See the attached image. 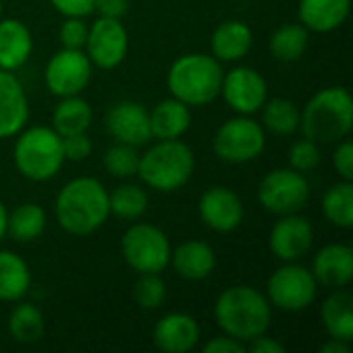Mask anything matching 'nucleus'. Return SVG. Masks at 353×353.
<instances>
[{
  "label": "nucleus",
  "instance_id": "f257e3e1",
  "mask_svg": "<svg viewBox=\"0 0 353 353\" xmlns=\"http://www.w3.org/2000/svg\"><path fill=\"white\" fill-rule=\"evenodd\" d=\"M54 215L66 234L89 236L110 217V192L97 178H72L56 194Z\"/></svg>",
  "mask_w": 353,
  "mask_h": 353
},
{
  "label": "nucleus",
  "instance_id": "f03ea898",
  "mask_svg": "<svg viewBox=\"0 0 353 353\" xmlns=\"http://www.w3.org/2000/svg\"><path fill=\"white\" fill-rule=\"evenodd\" d=\"M273 306L267 296L250 285H232L223 290L213 306V316L221 333L244 345L271 329Z\"/></svg>",
  "mask_w": 353,
  "mask_h": 353
},
{
  "label": "nucleus",
  "instance_id": "7ed1b4c3",
  "mask_svg": "<svg viewBox=\"0 0 353 353\" xmlns=\"http://www.w3.org/2000/svg\"><path fill=\"white\" fill-rule=\"evenodd\" d=\"M223 68L211 54H184L176 58L168 70L165 85L172 97L180 99L188 108H203L219 97Z\"/></svg>",
  "mask_w": 353,
  "mask_h": 353
},
{
  "label": "nucleus",
  "instance_id": "20e7f679",
  "mask_svg": "<svg viewBox=\"0 0 353 353\" xmlns=\"http://www.w3.org/2000/svg\"><path fill=\"white\" fill-rule=\"evenodd\" d=\"M353 128V101L345 87H325L316 91L300 110V130L314 143H339Z\"/></svg>",
  "mask_w": 353,
  "mask_h": 353
},
{
  "label": "nucleus",
  "instance_id": "39448f33",
  "mask_svg": "<svg viewBox=\"0 0 353 353\" xmlns=\"http://www.w3.org/2000/svg\"><path fill=\"white\" fill-rule=\"evenodd\" d=\"M194 174V153L180 141H157L139 157L137 176L157 192H176L184 188Z\"/></svg>",
  "mask_w": 353,
  "mask_h": 353
},
{
  "label": "nucleus",
  "instance_id": "423d86ee",
  "mask_svg": "<svg viewBox=\"0 0 353 353\" xmlns=\"http://www.w3.org/2000/svg\"><path fill=\"white\" fill-rule=\"evenodd\" d=\"M12 161L17 172L31 182L52 180L64 165L62 137L52 126H31L14 134Z\"/></svg>",
  "mask_w": 353,
  "mask_h": 353
},
{
  "label": "nucleus",
  "instance_id": "0eeeda50",
  "mask_svg": "<svg viewBox=\"0 0 353 353\" xmlns=\"http://www.w3.org/2000/svg\"><path fill=\"white\" fill-rule=\"evenodd\" d=\"M120 252L137 275L163 273L170 267L172 244L161 228L153 223H134L124 232Z\"/></svg>",
  "mask_w": 353,
  "mask_h": 353
},
{
  "label": "nucleus",
  "instance_id": "6e6552de",
  "mask_svg": "<svg viewBox=\"0 0 353 353\" xmlns=\"http://www.w3.org/2000/svg\"><path fill=\"white\" fill-rule=\"evenodd\" d=\"M213 153L225 163H248L263 155L267 147V132L261 122L250 116H234L225 120L213 134Z\"/></svg>",
  "mask_w": 353,
  "mask_h": 353
},
{
  "label": "nucleus",
  "instance_id": "1a4fd4ad",
  "mask_svg": "<svg viewBox=\"0 0 353 353\" xmlns=\"http://www.w3.org/2000/svg\"><path fill=\"white\" fill-rule=\"evenodd\" d=\"M267 300L271 306L283 312H302L308 310L319 296V283L312 271L304 265L283 263L275 269L267 281Z\"/></svg>",
  "mask_w": 353,
  "mask_h": 353
},
{
  "label": "nucleus",
  "instance_id": "9d476101",
  "mask_svg": "<svg viewBox=\"0 0 353 353\" xmlns=\"http://www.w3.org/2000/svg\"><path fill=\"white\" fill-rule=\"evenodd\" d=\"M259 203L267 213L277 217L300 213L310 199V184L304 174L292 168H277L269 172L259 184Z\"/></svg>",
  "mask_w": 353,
  "mask_h": 353
},
{
  "label": "nucleus",
  "instance_id": "9b49d317",
  "mask_svg": "<svg viewBox=\"0 0 353 353\" xmlns=\"http://www.w3.org/2000/svg\"><path fill=\"white\" fill-rule=\"evenodd\" d=\"M93 77V64L85 50L62 48L54 52L43 70V83L56 97L81 95Z\"/></svg>",
  "mask_w": 353,
  "mask_h": 353
},
{
  "label": "nucleus",
  "instance_id": "f8f14e48",
  "mask_svg": "<svg viewBox=\"0 0 353 353\" xmlns=\"http://www.w3.org/2000/svg\"><path fill=\"white\" fill-rule=\"evenodd\" d=\"M219 95L232 112L240 116H252L261 112V108L269 99V85L256 68L236 66L223 72Z\"/></svg>",
  "mask_w": 353,
  "mask_h": 353
},
{
  "label": "nucleus",
  "instance_id": "ddd939ff",
  "mask_svg": "<svg viewBox=\"0 0 353 353\" xmlns=\"http://www.w3.org/2000/svg\"><path fill=\"white\" fill-rule=\"evenodd\" d=\"M83 50L93 66L101 70H112L120 66L128 54V31L120 19L97 17L89 25Z\"/></svg>",
  "mask_w": 353,
  "mask_h": 353
},
{
  "label": "nucleus",
  "instance_id": "4468645a",
  "mask_svg": "<svg viewBox=\"0 0 353 353\" xmlns=\"http://www.w3.org/2000/svg\"><path fill=\"white\" fill-rule=\"evenodd\" d=\"M314 242V228L308 217L300 213L281 215L269 232V250L281 263H296L304 259Z\"/></svg>",
  "mask_w": 353,
  "mask_h": 353
},
{
  "label": "nucleus",
  "instance_id": "2eb2a0df",
  "mask_svg": "<svg viewBox=\"0 0 353 353\" xmlns=\"http://www.w3.org/2000/svg\"><path fill=\"white\" fill-rule=\"evenodd\" d=\"M196 209L201 221L217 234H230L244 221V203L238 192L228 186L207 188L199 196Z\"/></svg>",
  "mask_w": 353,
  "mask_h": 353
},
{
  "label": "nucleus",
  "instance_id": "dca6fc26",
  "mask_svg": "<svg viewBox=\"0 0 353 353\" xmlns=\"http://www.w3.org/2000/svg\"><path fill=\"white\" fill-rule=\"evenodd\" d=\"M105 130L116 143L143 147L151 141L149 110L132 99L116 101L105 114Z\"/></svg>",
  "mask_w": 353,
  "mask_h": 353
},
{
  "label": "nucleus",
  "instance_id": "f3484780",
  "mask_svg": "<svg viewBox=\"0 0 353 353\" xmlns=\"http://www.w3.org/2000/svg\"><path fill=\"white\" fill-rule=\"evenodd\" d=\"M151 337L159 352L186 353L199 345L201 327L192 314L170 312L155 323Z\"/></svg>",
  "mask_w": 353,
  "mask_h": 353
},
{
  "label": "nucleus",
  "instance_id": "a211bd4d",
  "mask_svg": "<svg viewBox=\"0 0 353 353\" xmlns=\"http://www.w3.org/2000/svg\"><path fill=\"white\" fill-rule=\"evenodd\" d=\"M312 275L319 285L345 290L353 279V250L350 244H327L312 259Z\"/></svg>",
  "mask_w": 353,
  "mask_h": 353
},
{
  "label": "nucleus",
  "instance_id": "6ab92c4d",
  "mask_svg": "<svg viewBox=\"0 0 353 353\" xmlns=\"http://www.w3.org/2000/svg\"><path fill=\"white\" fill-rule=\"evenodd\" d=\"M29 120V99L21 81L10 70L0 68V139H10Z\"/></svg>",
  "mask_w": 353,
  "mask_h": 353
},
{
  "label": "nucleus",
  "instance_id": "aec40b11",
  "mask_svg": "<svg viewBox=\"0 0 353 353\" xmlns=\"http://www.w3.org/2000/svg\"><path fill=\"white\" fill-rule=\"evenodd\" d=\"M170 265L178 277L186 281H203L213 275L217 267V254L211 244L203 240H186L172 250Z\"/></svg>",
  "mask_w": 353,
  "mask_h": 353
},
{
  "label": "nucleus",
  "instance_id": "412c9836",
  "mask_svg": "<svg viewBox=\"0 0 353 353\" xmlns=\"http://www.w3.org/2000/svg\"><path fill=\"white\" fill-rule=\"evenodd\" d=\"M254 33L248 23L240 19L223 21L211 35V56L223 62H238L252 50Z\"/></svg>",
  "mask_w": 353,
  "mask_h": 353
},
{
  "label": "nucleus",
  "instance_id": "4be33fe9",
  "mask_svg": "<svg viewBox=\"0 0 353 353\" xmlns=\"http://www.w3.org/2000/svg\"><path fill=\"white\" fill-rule=\"evenodd\" d=\"M33 52V35L21 19L0 17V68L19 70Z\"/></svg>",
  "mask_w": 353,
  "mask_h": 353
},
{
  "label": "nucleus",
  "instance_id": "5701e85b",
  "mask_svg": "<svg viewBox=\"0 0 353 353\" xmlns=\"http://www.w3.org/2000/svg\"><path fill=\"white\" fill-rule=\"evenodd\" d=\"M352 10V0H300L298 21L316 33H331L339 29Z\"/></svg>",
  "mask_w": 353,
  "mask_h": 353
},
{
  "label": "nucleus",
  "instance_id": "b1692460",
  "mask_svg": "<svg viewBox=\"0 0 353 353\" xmlns=\"http://www.w3.org/2000/svg\"><path fill=\"white\" fill-rule=\"evenodd\" d=\"M192 122L190 108L182 103L176 97L161 99L151 112H149V124H151V139L157 141H172L182 139Z\"/></svg>",
  "mask_w": 353,
  "mask_h": 353
},
{
  "label": "nucleus",
  "instance_id": "393cba45",
  "mask_svg": "<svg viewBox=\"0 0 353 353\" xmlns=\"http://www.w3.org/2000/svg\"><path fill=\"white\" fill-rule=\"evenodd\" d=\"M321 323L331 339L353 341V298L345 290H333V294L321 306Z\"/></svg>",
  "mask_w": 353,
  "mask_h": 353
},
{
  "label": "nucleus",
  "instance_id": "a878e982",
  "mask_svg": "<svg viewBox=\"0 0 353 353\" xmlns=\"http://www.w3.org/2000/svg\"><path fill=\"white\" fill-rule=\"evenodd\" d=\"M29 265L12 250H0V302H19L29 294Z\"/></svg>",
  "mask_w": 353,
  "mask_h": 353
},
{
  "label": "nucleus",
  "instance_id": "bb28decb",
  "mask_svg": "<svg viewBox=\"0 0 353 353\" xmlns=\"http://www.w3.org/2000/svg\"><path fill=\"white\" fill-rule=\"evenodd\" d=\"M93 120V112L87 99L81 95L60 97L58 105L52 112V128L60 137H70L79 132H87Z\"/></svg>",
  "mask_w": 353,
  "mask_h": 353
},
{
  "label": "nucleus",
  "instance_id": "cd10ccee",
  "mask_svg": "<svg viewBox=\"0 0 353 353\" xmlns=\"http://www.w3.org/2000/svg\"><path fill=\"white\" fill-rule=\"evenodd\" d=\"M308 41H310V31L300 21L285 23L271 33L269 52L277 62L292 64L304 56V52L308 50Z\"/></svg>",
  "mask_w": 353,
  "mask_h": 353
},
{
  "label": "nucleus",
  "instance_id": "c85d7f7f",
  "mask_svg": "<svg viewBox=\"0 0 353 353\" xmlns=\"http://www.w3.org/2000/svg\"><path fill=\"white\" fill-rule=\"evenodd\" d=\"M48 225L46 211L35 203H23L14 207L6 217V234L21 244L37 240Z\"/></svg>",
  "mask_w": 353,
  "mask_h": 353
},
{
  "label": "nucleus",
  "instance_id": "c756f323",
  "mask_svg": "<svg viewBox=\"0 0 353 353\" xmlns=\"http://www.w3.org/2000/svg\"><path fill=\"white\" fill-rule=\"evenodd\" d=\"M8 333L21 345L37 343L46 333L43 312L31 302H14V308L8 316Z\"/></svg>",
  "mask_w": 353,
  "mask_h": 353
},
{
  "label": "nucleus",
  "instance_id": "7c9ffc66",
  "mask_svg": "<svg viewBox=\"0 0 353 353\" xmlns=\"http://www.w3.org/2000/svg\"><path fill=\"white\" fill-rule=\"evenodd\" d=\"M263 112V128L265 132L288 137L300 130V108L296 101L285 97H271L261 108Z\"/></svg>",
  "mask_w": 353,
  "mask_h": 353
},
{
  "label": "nucleus",
  "instance_id": "2f4dec72",
  "mask_svg": "<svg viewBox=\"0 0 353 353\" xmlns=\"http://www.w3.org/2000/svg\"><path fill=\"white\" fill-rule=\"evenodd\" d=\"M323 213L327 221L335 228H353V184L352 180H341L333 184L323 196Z\"/></svg>",
  "mask_w": 353,
  "mask_h": 353
},
{
  "label": "nucleus",
  "instance_id": "473e14b6",
  "mask_svg": "<svg viewBox=\"0 0 353 353\" xmlns=\"http://www.w3.org/2000/svg\"><path fill=\"white\" fill-rule=\"evenodd\" d=\"M147 209L149 194L139 184H120L118 188H114V192H110V215L118 219L134 221L143 217Z\"/></svg>",
  "mask_w": 353,
  "mask_h": 353
},
{
  "label": "nucleus",
  "instance_id": "72a5a7b5",
  "mask_svg": "<svg viewBox=\"0 0 353 353\" xmlns=\"http://www.w3.org/2000/svg\"><path fill=\"white\" fill-rule=\"evenodd\" d=\"M132 300L143 310H157L168 300V285L161 273H141L132 285Z\"/></svg>",
  "mask_w": 353,
  "mask_h": 353
},
{
  "label": "nucleus",
  "instance_id": "f704fd0d",
  "mask_svg": "<svg viewBox=\"0 0 353 353\" xmlns=\"http://www.w3.org/2000/svg\"><path fill=\"white\" fill-rule=\"evenodd\" d=\"M137 149L139 147H132V145H126V143L112 145L103 155V168L108 170V174L114 176V178H122V180L137 176L139 157H141V153Z\"/></svg>",
  "mask_w": 353,
  "mask_h": 353
},
{
  "label": "nucleus",
  "instance_id": "c9c22d12",
  "mask_svg": "<svg viewBox=\"0 0 353 353\" xmlns=\"http://www.w3.org/2000/svg\"><path fill=\"white\" fill-rule=\"evenodd\" d=\"M321 147L319 143H314L312 139H298L292 143L290 151H288V161H290V168L300 172V174H308V172H314L319 165H321Z\"/></svg>",
  "mask_w": 353,
  "mask_h": 353
},
{
  "label": "nucleus",
  "instance_id": "e433bc0d",
  "mask_svg": "<svg viewBox=\"0 0 353 353\" xmlns=\"http://www.w3.org/2000/svg\"><path fill=\"white\" fill-rule=\"evenodd\" d=\"M87 33H89V25L85 23V17H64L58 29V39L62 48L83 50L87 41Z\"/></svg>",
  "mask_w": 353,
  "mask_h": 353
},
{
  "label": "nucleus",
  "instance_id": "4c0bfd02",
  "mask_svg": "<svg viewBox=\"0 0 353 353\" xmlns=\"http://www.w3.org/2000/svg\"><path fill=\"white\" fill-rule=\"evenodd\" d=\"M91 149H93V143L87 132L62 137V151H64L66 161H83L89 157Z\"/></svg>",
  "mask_w": 353,
  "mask_h": 353
},
{
  "label": "nucleus",
  "instance_id": "58836bf2",
  "mask_svg": "<svg viewBox=\"0 0 353 353\" xmlns=\"http://www.w3.org/2000/svg\"><path fill=\"white\" fill-rule=\"evenodd\" d=\"M333 168L341 180H353V145L350 139L337 143V149L333 153Z\"/></svg>",
  "mask_w": 353,
  "mask_h": 353
},
{
  "label": "nucleus",
  "instance_id": "ea45409f",
  "mask_svg": "<svg viewBox=\"0 0 353 353\" xmlns=\"http://www.w3.org/2000/svg\"><path fill=\"white\" fill-rule=\"evenodd\" d=\"M62 17H89L93 14V0H50Z\"/></svg>",
  "mask_w": 353,
  "mask_h": 353
},
{
  "label": "nucleus",
  "instance_id": "a19ab883",
  "mask_svg": "<svg viewBox=\"0 0 353 353\" xmlns=\"http://www.w3.org/2000/svg\"><path fill=\"white\" fill-rule=\"evenodd\" d=\"M128 0H93V12L105 19H124L128 12Z\"/></svg>",
  "mask_w": 353,
  "mask_h": 353
},
{
  "label": "nucleus",
  "instance_id": "79ce46f5",
  "mask_svg": "<svg viewBox=\"0 0 353 353\" xmlns=\"http://www.w3.org/2000/svg\"><path fill=\"white\" fill-rule=\"evenodd\" d=\"M203 352L207 353H246V345L230 335H221V337H213L211 341H207L203 345Z\"/></svg>",
  "mask_w": 353,
  "mask_h": 353
},
{
  "label": "nucleus",
  "instance_id": "37998d69",
  "mask_svg": "<svg viewBox=\"0 0 353 353\" xmlns=\"http://www.w3.org/2000/svg\"><path fill=\"white\" fill-rule=\"evenodd\" d=\"M246 352H250V353H283L285 352V347H283L279 341H275L273 337H269V335L265 333V335H261V337H256V339L248 341V343H246Z\"/></svg>",
  "mask_w": 353,
  "mask_h": 353
},
{
  "label": "nucleus",
  "instance_id": "c03bdc74",
  "mask_svg": "<svg viewBox=\"0 0 353 353\" xmlns=\"http://www.w3.org/2000/svg\"><path fill=\"white\" fill-rule=\"evenodd\" d=\"M350 345L347 341H341V339H329L325 345H321V352L323 353H350Z\"/></svg>",
  "mask_w": 353,
  "mask_h": 353
},
{
  "label": "nucleus",
  "instance_id": "a18cd8bd",
  "mask_svg": "<svg viewBox=\"0 0 353 353\" xmlns=\"http://www.w3.org/2000/svg\"><path fill=\"white\" fill-rule=\"evenodd\" d=\"M6 217H8V211H6L4 203L0 201V242L6 236Z\"/></svg>",
  "mask_w": 353,
  "mask_h": 353
},
{
  "label": "nucleus",
  "instance_id": "49530a36",
  "mask_svg": "<svg viewBox=\"0 0 353 353\" xmlns=\"http://www.w3.org/2000/svg\"><path fill=\"white\" fill-rule=\"evenodd\" d=\"M0 17H2V0H0Z\"/></svg>",
  "mask_w": 353,
  "mask_h": 353
}]
</instances>
